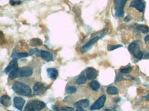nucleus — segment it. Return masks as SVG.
<instances>
[{
    "label": "nucleus",
    "mask_w": 149,
    "mask_h": 111,
    "mask_svg": "<svg viewBox=\"0 0 149 111\" xmlns=\"http://www.w3.org/2000/svg\"><path fill=\"white\" fill-rule=\"evenodd\" d=\"M32 74V69L29 66H24L16 69L9 73V78L14 80L19 77H30Z\"/></svg>",
    "instance_id": "obj_1"
},
{
    "label": "nucleus",
    "mask_w": 149,
    "mask_h": 111,
    "mask_svg": "<svg viewBox=\"0 0 149 111\" xmlns=\"http://www.w3.org/2000/svg\"><path fill=\"white\" fill-rule=\"evenodd\" d=\"M12 88L16 93L22 95L29 96L32 93L30 87L27 86V84L22 83V82H15L12 86Z\"/></svg>",
    "instance_id": "obj_2"
},
{
    "label": "nucleus",
    "mask_w": 149,
    "mask_h": 111,
    "mask_svg": "<svg viewBox=\"0 0 149 111\" xmlns=\"http://www.w3.org/2000/svg\"><path fill=\"white\" fill-rule=\"evenodd\" d=\"M45 107V103L39 100H31L26 105L24 111H41Z\"/></svg>",
    "instance_id": "obj_3"
},
{
    "label": "nucleus",
    "mask_w": 149,
    "mask_h": 111,
    "mask_svg": "<svg viewBox=\"0 0 149 111\" xmlns=\"http://www.w3.org/2000/svg\"><path fill=\"white\" fill-rule=\"evenodd\" d=\"M127 0H114L115 4V14L117 17L122 18L124 17V8Z\"/></svg>",
    "instance_id": "obj_4"
},
{
    "label": "nucleus",
    "mask_w": 149,
    "mask_h": 111,
    "mask_svg": "<svg viewBox=\"0 0 149 111\" xmlns=\"http://www.w3.org/2000/svg\"><path fill=\"white\" fill-rule=\"evenodd\" d=\"M129 50L137 59L140 60L143 58V53L140 50L139 45L136 42H133L130 44L129 46Z\"/></svg>",
    "instance_id": "obj_5"
},
{
    "label": "nucleus",
    "mask_w": 149,
    "mask_h": 111,
    "mask_svg": "<svg viewBox=\"0 0 149 111\" xmlns=\"http://www.w3.org/2000/svg\"><path fill=\"white\" fill-rule=\"evenodd\" d=\"M130 7L136 8L139 12H143L145 8V3L143 0H133L129 5Z\"/></svg>",
    "instance_id": "obj_6"
},
{
    "label": "nucleus",
    "mask_w": 149,
    "mask_h": 111,
    "mask_svg": "<svg viewBox=\"0 0 149 111\" xmlns=\"http://www.w3.org/2000/svg\"><path fill=\"white\" fill-rule=\"evenodd\" d=\"M105 101H106V96L102 95L101 97H100V98L96 100V102L91 106V110L101 109V108L104 106Z\"/></svg>",
    "instance_id": "obj_7"
},
{
    "label": "nucleus",
    "mask_w": 149,
    "mask_h": 111,
    "mask_svg": "<svg viewBox=\"0 0 149 111\" xmlns=\"http://www.w3.org/2000/svg\"><path fill=\"white\" fill-rule=\"evenodd\" d=\"M34 93L37 95H39L43 94L46 90L45 84L42 83V82H37L33 86Z\"/></svg>",
    "instance_id": "obj_8"
},
{
    "label": "nucleus",
    "mask_w": 149,
    "mask_h": 111,
    "mask_svg": "<svg viewBox=\"0 0 149 111\" xmlns=\"http://www.w3.org/2000/svg\"><path fill=\"white\" fill-rule=\"evenodd\" d=\"M84 73L86 74L87 78L88 80H94L97 77V75H98L97 71L94 68H92V67L87 68Z\"/></svg>",
    "instance_id": "obj_9"
},
{
    "label": "nucleus",
    "mask_w": 149,
    "mask_h": 111,
    "mask_svg": "<svg viewBox=\"0 0 149 111\" xmlns=\"http://www.w3.org/2000/svg\"><path fill=\"white\" fill-rule=\"evenodd\" d=\"M25 99L20 97H15L14 98V106H15L16 108H17L19 110H22L25 104Z\"/></svg>",
    "instance_id": "obj_10"
},
{
    "label": "nucleus",
    "mask_w": 149,
    "mask_h": 111,
    "mask_svg": "<svg viewBox=\"0 0 149 111\" xmlns=\"http://www.w3.org/2000/svg\"><path fill=\"white\" fill-rule=\"evenodd\" d=\"M102 36H96V37H95V38H94V39H91L90 41H89L88 43H87L86 45H84L83 47L81 48V51L82 52H85V51H87L88 50L89 48H90L91 46H92L94 43H96L97 41L99 40V39H100Z\"/></svg>",
    "instance_id": "obj_11"
},
{
    "label": "nucleus",
    "mask_w": 149,
    "mask_h": 111,
    "mask_svg": "<svg viewBox=\"0 0 149 111\" xmlns=\"http://www.w3.org/2000/svg\"><path fill=\"white\" fill-rule=\"evenodd\" d=\"M16 69H18V63L17 60L14 59V60H12V61L9 63L8 66L6 68V69H5V73H10L11 71H12Z\"/></svg>",
    "instance_id": "obj_12"
},
{
    "label": "nucleus",
    "mask_w": 149,
    "mask_h": 111,
    "mask_svg": "<svg viewBox=\"0 0 149 111\" xmlns=\"http://www.w3.org/2000/svg\"><path fill=\"white\" fill-rule=\"evenodd\" d=\"M40 56L44 61H47V62H49L53 60V56L51 53L46 51L41 50L40 51Z\"/></svg>",
    "instance_id": "obj_13"
},
{
    "label": "nucleus",
    "mask_w": 149,
    "mask_h": 111,
    "mask_svg": "<svg viewBox=\"0 0 149 111\" xmlns=\"http://www.w3.org/2000/svg\"><path fill=\"white\" fill-rule=\"evenodd\" d=\"M47 76H49V78H51L52 80L56 79L58 75H59L58 71L54 68H48L47 69Z\"/></svg>",
    "instance_id": "obj_14"
},
{
    "label": "nucleus",
    "mask_w": 149,
    "mask_h": 111,
    "mask_svg": "<svg viewBox=\"0 0 149 111\" xmlns=\"http://www.w3.org/2000/svg\"><path fill=\"white\" fill-rule=\"evenodd\" d=\"M89 105V101L88 99H82V100H81V101H79L76 102L74 103V106L76 108H87Z\"/></svg>",
    "instance_id": "obj_15"
},
{
    "label": "nucleus",
    "mask_w": 149,
    "mask_h": 111,
    "mask_svg": "<svg viewBox=\"0 0 149 111\" xmlns=\"http://www.w3.org/2000/svg\"><path fill=\"white\" fill-rule=\"evenodd\" d=\"M1 103L5 107H8L11 104V99L8 95H3L1 98Z\"/></svg>",
    "instance_id": "obj_16"
},
{
    "label": "nucleus",
    "mask_w": 149,
    "mask_h": 111,
    "mask_svg": "<svg viewBox=\"0 0 149 111\" xmlns=\"http://www.w3.org/2000/svg\"><path fill=\"white\" fill-rule=\"evenodd\" d=\"M87 80V78L86 74L84 73H82L78 77V78L76 80V83L77 84H83L86 83Z\"/></svg>",
    "instance_id": "obj_17"
},
{
    "label": "nucleus",
    "mask_w": 149,
    "mask_h": 111,
    "mask_svg": "<svg viewBox=\"0 0 149 111\" xmlns=\"http://www.w3.org/2000/svg\"><path fill=\"white\" fill-rule=\"evenodd\" d=\"M30 54H27V53H17L14 51L13 54H12V57L14 59H17V58H26V57L29 56Z\"/></svg>",
    "instance_id": "obj_18"
},
{
    "label": "nucleus",
    "mask_w": 149,
    "mask_h": 111,
    "mask_svg": "<svg viewBox=\"0 0 149 111\" xmlns=\"http://www.w3.org/2000/svg\"><path fill=\"white\" fill-rule=\"evenodd\" d=\"M107 93L109 95H116L118 93V89L116 86H109L107 89Z\"/></svg>",
    "instance_id": "obj_19"
},
{
    "label": "nucleus",
    "mask_w": 149,
    "mask_h": 111,
    "mask_svg": "<svg viewBox=\"0 0 149 111\" xmlns=\"http://www.w3.org/2000/svg\"><path fill=\"white\" fill-rule=\"evenodd\" d=\"M136 27L142 33H148L149 32V27L145 25H137Z\"/></svg>",
    "instance_id": "obj_20"
},
{
    "label": "nucleus",
    "mask_w": 149,
    "mask_h": 111,
    "mask_svg": "<svg viewBox=\"0 0 149 111\" xmlns=\"http://www.w3.org/2000/svg\"><path fill=\"white\" fill-rule=\"evenodd\" d=\"M89 86L91 88V89H93L95 91H97L99 88H100V84L99 82H97V81H93L89 84Z\"/></svg>",
    "instance_id": "obj_21"
},
{
    "label": "nucleus",
    "mask_w": 149,
    "mask_h": 111,
    "mask_svg": "<svg viewBox=\"0 0 149 111\" xmlns=\"http://www.w3.org/2000/svg\"><path fill=\"white\" fill-rule=\"evenodd\" d=\"M42 44V41L39 39H33L30 41V45L32 46H36V45H41Z\"/></svg>",
    "instance_id": "obj_22"
},
{
    "label": "nucleus",
    "mask_w": 149,
    "mask_h": 111,
    "mask_svg": "<svg viewBox=\"0 0 149 111\" xmlns=\"http://www.w3.org/2000/svg\"><path fill=\"white\" fill-rule=\"evenodd\" d=\"M57 111H74V109L72 107L65 106V107H59Z\"/></svg>",
    "instance_id": "obj_23"
},
{
    "label": "nucleus",
    "mask_w": 149,
    "mask_h": 111,
    "mask_svg": "<svg viewBox=\"0 0 149 111\" xmlns=\"http://www.w3.org/2000/svg\"><path fill=\"white\" fill-rule=\"evenodd\" d=\"M131 67H126V68H122L120 69V72L122 73H129L131 71Z\"/></svg>",
    "instance_id": "obj_24"
},
{
    "label": "nucleus",
    "mask_w": 149,
    "mask_h": 111,
    "mask_svg": "<svg viewBox=\"0 0 149 111\" xmlns=\"http://www.w3.org/2000/svg\"><path fill=\"white\" fill-rule=\"evenodd\" d=\"M76 91V88L75 87H74V86H70V87H69L67 88V93L72 94V93H74Z\"/></svg>",
    "instance_id": "obj_25"
},
{
    "label": "nucleus",
    "mask_w": 149,
    "mask_h": 111,
    "mask_svg": "<svg viewBox=\"0 0 149 111\" xmlns=\"http://www.w3.org/2000/svg\"><path fill=\"white\" fill-rule=\"evenodd\" d=\"M122 47V45H110V46H109L108 49H109V51H113V50H114V49H117V48H119V47Z\"/></svg>",
    "instance_id": "obj_26"
},
{
    "label": "nucleus",
    "mask_w": 149,
    "mask_h": 111,
    "mask_svg": "<svg viewBox=\"0 0 149 111\" xmlns=\"http://www.w3.org/2000/svg\"><path fill=\"white\" fill-rule=\"evenodd\" d=\"M10 4H11L12 6H15V5H16V4H21V2H20V1L17 2V1H15V0H10Z\"/></svg>",
    "instance_id": "obj_27"
},
{
    "label": "nucleus",
    "mask_w": 149,
    "mask_h": 111,
    "mask_svg": "<svg viewBox=\"0 0 149 111\" xmlns=\"http://www.w3.org/2000/svg\"><path fill=\"white\" fill-rule=\"evenodd\" d=\"M144 41H145V43L148 45H149V34H148L144 38Z\"/></svg>",
    "instance_id": "obj_28"
},
{
    "label": "nucleus",
    "mask_w": 149,
    "mask_h": 111,
    "mask_svg": "<svg viewBox=\"0 0 149 111\" xmlns=\"http://www.w3.org/2000/svg\"><path fill=\"white\" fill-rule=\"evenodd\" d=\"M37 51H38V49H31V50H30V53H29L30 56V55H32V54H33L34 53H35V52H37Z\"/></svg>",
    "instance_id": "obj_29"
},
{
    "label": "nucleus",
    "mask_w": 149,
    "mask_h": 111,
    "mask_svg": "<svg viewBox=\"0 0 149 111\" xmlns=\"http://www.w3.org/2000/svg\"><path fill=\"white\" fill-rule=\"evenodd\" d=\"M76 111H84L82 108H77V109Z\"/></svg>",
    "instance_id": "obj_30"
},
{
    "label": "nucleus",
    "mask_w": 149,
    "mask_h": 111,
    "mask_svg": "<svg viewBox=\"0 0 149 111\" xmlns=\"http://www.w3.org/2000/svg\"><path fill=\"white\" fill-rule=\"evenodd\" d=\"M145 99H146V100H149V93L146 96V97H145Z\"/></svg>",
    "instance_id": "obj_31"
},
{
    "label": "nucleus",
    "mask_w": 149,
    "mask_h": 111,
    "mask_svg": "<svg viewBox=\"0 0 149 111\" xmlns=\"http://www.w3.org/2000/svg\"><path fill=\"white\" fill-rule=\"evenodd\" d=\"M104 111H111V110H110V109H107H107H105V110H104Z\"/></svg>",
    "instance_id": "obj_32"
},
{
    "label": "nucleus",
    "mask_w": 149,
    "mask_h": 111,
    "mask_svg": "<svg viewBox=\"0 0 149 111\" xmlns=\"http://www.w3.org/2000/svg\"><path fill=\"white\" fill-rule=\"evenodd\" d=\"M146 58H149V54H147V56L146 57Z\"/></svg>",
    "instance_id": "obj_33"
}]
</instances>
